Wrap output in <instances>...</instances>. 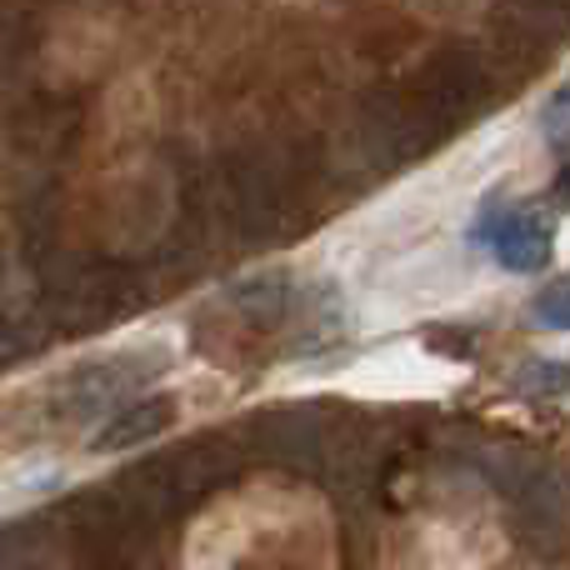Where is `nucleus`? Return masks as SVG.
Segmentation results:
<instances>
[{"mask_svg":"<svg viewBox=\"0 0 570 570\" xmlns=\"http://www.w3.org/2000/svg\"><path fill=\"white\" fill-rule=\"evenodd\" d=\"M485 250L501 261L515 276H531V271H546L556 256V220L541 216V210H505V216H491L481 230H475Z\"/></svg>","mask_w":570,"mask_h":570,"instance_id":"f257e3e1","label":"nucleus"},{"mask_svg":"<svg viewBox=\"0 0 570 570\" xmlns=\"http://www.w3.org/2000/svg\"><path fill=\"white\" fill-rule=\"evenodd\" d=\"M170 421H176V401H170V395H150V401L126 405L120 415H110V421L100 425L96 435H90V451H96V455L136 451V445H146L150 435L166 431Z\"/></svg>","mask_w":570,"mask_h":570,"instance_id":"f03ea898","label":"nucleus"},{"mask_svg":"<svg viewBox=\"0 0 570 570\" xmlns=\"http://www.w3.org/2000/svg\"><path fill=\"white\" fill-rule=\"evenodd\" d=\"M531 315L546 325V331H570V276L546 285V291L531 301Z\"/></svg>","mask_w":570,"mask_h":570,"instance_id":"7ed1b4c3","label":"nucleus"},{"mask_svg":"<svg viewBox=\"0 0 570 570\" xmlns=\"http://www.w3.org/2000/svg\"><path fill=\"white\" fill-rule=\"evenodd\" d=\"M541 130L551 136V146H570V86H561L541 110Z\"/></svg>","mask_w":570,"mask_h":570,"instance_id":"20e7f679","label":"nucleus"},{"mask_svg":"<svg viewBox=\"0 0 570 570\" xmlns=\"http://www.w3.org/2000/svg\"><path fill=\"white\" fill-rule=\"evenodd\" d=\"M556 200H561V206H570V160L561 166V176H556Z\"/></svg>","mask_w":570,"mask_h":570,"instance_id":"39448f33","label":"nucleus"}]
</instances>
